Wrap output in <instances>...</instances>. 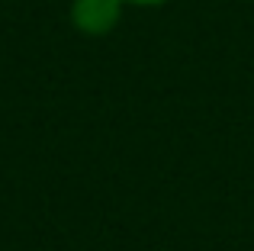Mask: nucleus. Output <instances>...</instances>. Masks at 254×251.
<instances>
[{
	"label": "nucleus",
	"instance_id": "obj_1",
	"mask_svg": "<svg viewBox=\"0 0 254 251\" xmlns=\"http://www.w3.org/2000/svg\"><path fill=\"white\" fill-rule=\"evenodd\" d=\"M123 13V0H74L71 6V19L81 32L90 36H103L119 23Z\"/></svg>",
	"mask_w": 254,
	"mask_h": 251
},
{
	"label": "nucleus",
	"instance_id": "obj_2",
	"mask_svg": "<svg viewBox=\"0 0 254 251\" xmlns=\"http://www.w3.org/2000/svg\"><path fill=\"white\" fill-rule=\"evenodd\" d=\"M132 3H145V6H151V3H164V0H132Z\"/></svg>",
	"mask_w": 254,
	"mask_h": 251
}]
</instances>
